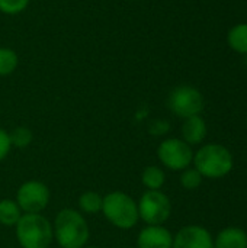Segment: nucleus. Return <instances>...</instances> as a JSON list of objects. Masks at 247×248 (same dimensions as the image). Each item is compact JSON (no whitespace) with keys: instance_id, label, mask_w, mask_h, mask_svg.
Returning <instances> with one entry per match:
<instances>
[{"instance_id":"ddd939ff","label":"nucleus","mask_w":247,"mask_h":248,"mask_svg":"<svg viewBox=\"0 0 247 248\" xmlns=\"http://www.w3.org/2000/svg\"><path fill=\"white\" fill-rule=\"evenodd\" d=\"M23 212L19 208L17 202L13 199H1L0 201V225L6 228L16 227Z\"/></svg>"},{"instance_id":"f03ea898","label":"nucleus","mask_w":247,"mask_h":248,"mask_svg":"<svg viewBox=\"0 0 247 248\" xmlns=\"http://www.w3.org/2000/svg\"><path fill=\"white\" fill-rule=\"evenodd\" d=\"M194 167L204 179L217 180L226 177L234 166L231 151L223 144L210 142L194 153Z\"/></svg>"},{"instance_id":"9b49d317","label":"nucleus","mask_w":247,"mask_h":248,"mask_svg":"<svg viewBox=\"0 0 247 248\" xmlns=\"http://www.w3.org/2000/svg\"><path fill=\"white\" fill-rule=\"evenodd\" d=\"M207 137V124L201 115L186 118L182 125V140L191 147L199 145Z\"/></svg>"},{"instance_id":"0eeeda50","label":"nucleus","mask_w":247,"mask_h":248,"mask_svg":"<svg viewBox=\"0 0 247 248\" xmlns=\"http://www.w3.org/2000/svg\"><path fill=\"white\" fill-rule=\"evenodd\" d=\"M157 157L162 166L172 171H183L194 161V150L182 138H167L157 147Z\"/></svg>"},{"instance_id":"9d476101","label":"nucleus","mask_w":247,"mask_h":248,"mask_svg":"<svg viewBox=\"0 0 247 248\" xmlns=\"http://www.w3.org/2000/svg\"><path fill=\"white\" fill-rule=\"evenodd\" d=\"M173 234L163 225H147L137 237V248H172Z\"/></svg>"},{"instance_id":"f8f14e48","label":"nucleus","mask_w":247,"mask_h":248,"mask_svg":"<svg viewBox=\"0 0 247 248\" xmlns=\"http://www.w3.org/2000/svg\"><path fill=\"white\" fill-rule=\"evenodd\" d=\"M214 248H247V234L237 227H227L214 238Z\"/></svg>"},{"instance_id":"7ed1b4c3","label":"nucleus","mask_w":247,"mask_h":248,"mask_svg":"<svg viewBox=\"0 0 247 248\" xmlns=\"http://www.w3.org/2000/svg\"><path fill=\"white\" fill-rule=\"evenodd\" d=\"M15 232L22 248H48L54 241L52 224L42 214H23Z\"/></svg>"},{"instance_id":"20e7f679","label":"nucleus","mask_w":247,"mask_h":248,"mask_svg":"<svg viewBox=\"0 0 247 248\" xmlns=\"http://www.w3.org/2000/svg\"><path fill=\"white\" fill-rule=\"evenodd\" d=\"M102 214L118 230H131L140 221L137 201L121 190H114L103 196Z\"/></svg>"},{"instance_id":"dca6fc26","label":"nucleus","mask_w":247,"mask_h":248,"mask_svg":"<svg viewBox=\"0 0 247 248\" xmlns=\"http://www.w3.org/2000/svg\"><path fill=\"white\" fill-rule=\"evenodd\" d=\"M227 42L233 51L247 55V23L233 26L227 35Z\"/></svg>"},{"instance_id":"6e6552de","label":"nucleus","mask_w":247,"mask_h":248,"mask_svg":"<svg viewBox=\"0 0 247 248\" xmlns=\"http://www.w3.org/2000/svg\"><path fill=\"white\" fill-rule=\"evenodd\" d=\"M49 189L39 180L22 183L16 192V202L23 214H41L49 203Z\"/></svg>"},{"instance_id":"f257e3e1","label":"nucleus","mask_w":247,"mask_h":248,"mask_svg":"<svg viewBox=\"0 0 247 248\" xmlns=\"http://www.w3.org/2000/svg\"><path fill=\"white\" fill-rule=\"evenodd\" d=\"M54 240L61 248L86 247L90 231L89 225L80 211L64 208L61 209L52 222Z\"/></svg>"},{"instance_id":"4be33fe9","label":"nucleus","mask_w":247,"mask_h":248,"mask_svg":"<svg viewBox=\"0 0 247 248\" xmlns=\"http://www.w3.org/2000/svg\"><path fill=\"white\" fill-rule=\"evenodd\" d=\"M169 129V125L167 122H163V121H156L153 124V128H151V134H156V135H163L166 134Z\"/></svg>"},{"instance_id":"2eb2a0df","label":"nucleus","mask_w":247,"mask_h":248,"mask_svg":"<svg viewBox=\"0 0 247 248\" xmlns=\"http://www.w3.org/2000/svg\"><path fill=\"white\" fill-rule=\"evenodd\" d=\"M79 211L86 215H95L102 212V205H103V196L93 190H87L79 196Z\"/></svg>"},{"instance_id":"5701e85b","label":"nucleus","mask_w":247,"mask_h":248,"mask_svg":"<svg viewBox=\"0 0 247 248\" xmlns=\"http://www.w3.org/2000/svg\"><path fill=\"white\" fill-rule=\"evenodd\" d=\"M83 248H100V247H96V246H89V247H87V246H86V247H83Z\"/></svg>"},{"instance_id":"b1692460","label":"nucleus","mask_w":247,"mask_h":248,"mask_svg":"<svg viewBox=\"0 0 247 248\" xmlns=\"http://www.w3.org/2000/svg\"><path fill=\"white\" fill-rule=\"evenodd\" d=\"M246 128H247V116H246Z\"/></svg>"},{"instance_id":"423d86ee","label":"nucleus","mask_w":247,"mask_h":248,"mask_svg":"<svg viewBox=\"0 0 247 248\" xmlns=\"http://www.w3.org/2000/svg\"><path fill=\"white\" fill-rule=\"evenodd\" d=\"M167 106L172 113L182 119H186L191 116L201 115L205 106V100L202 93L197 87L183 84L175 87L170 92L167 97Z\"/></svg>"},{"instance_id":"f3484780","label":"nucleus","mask_w":247,"mask_h":248,"mask_svg":"<svg viewBox=\"0 0 247 248\" xmlns=\"http://www.w3.org/2000/svg\"><path fill=\"white\" fill-rule=\"evenodd\" d=\"M19 64V57L15 49L0 46V77L10 76Z\"/></svg>"},{"instance_id":"a211bd4d","label":"nucleus","mask_w":247,"mask_h":248,"mask_svg":"<svg viewBox=\"0 0 247 248\" xmlns=\"http://www.w3.org/2000/svg\"><path fill=\"white\" fill-rule=\"evenodd\" d=\"M9 137L12 147L15 148H26L33 140V134L28 126H16L9 132Z\"/></svg>"},{"instance_id":"412c9836","label":"nucleus","mask_w":247,"mask_h":248,"mask_svg":"<svg viewBox=\"0 0 247 248\" xmlns=\"http://www.w3.org/2000/svg\"><path fill=\"white\" fill-rule=\"evenodd\" d=\"M12 150V142L9 132L3 128H0V161H3Z\"/></svg>"},{"instance_id":"39448f33","label":"nucleus","mask_w":247,"mask_h":248,"mask_svg":"<svg viewBox=\"0 0 247 248\" xmlns=\"http://www.w3.org/2000/svg\"><path fill=\"white\" fill-rule=\"evenodd\" d=\"M137 206L140 219L147 225H163L172 215V202L162 190H146Z\"/></svg>"},{"instance_id":"aec40b11","label":"nucleus","mask_w":247,"mask_h":248,"mask_svg":"<svg viewBox=\"0 0 247 248\" xmlns=\"http://www.w3.org/2000/svg\"><path fill=\"white\" fill-rule=\"evenodd\" d=\"M31 0H0V12L3 15L15 16L26 10Z\"/></svg>"},{"instance_id":"6ab92c4d","label":"nucleus","mask_w":247,"mask_h":248,"mask_svg":"<svg viewBox=\"0 0 247 248\" xmlns=\"http://www.w3.org/2000/svg\"><path fill=\"white\" fill-rule=\"evenodd\" d=\"M204 177L195 167H188L181 174V185L186 190H195L202 185Z\"/></svg>"},{"instance_id":"1a4fd4ad","label":"nucleus","mask_w":247,"mask_h":248,"mask_svg":"<svg viewBox=\"0 0 247 248\" xmlns=\"http://www.w3.org/2000/svg\"><path fill=\"white\" fill-rule=\"evenodd\" d=\"M172 248H214V237L201 225H186L173 235Z\"/></svg>"},{"instance_id":"4468645a","label":"nucleus","mask_w":247,"mask_h":248,"mask_svg":"<svg viewBox=\"0 0 247 248\" xmlns=\"http://www.w3.org/2000/svg\"><path fill=\"white\" fill-rule=\"evenodd\" d=\"M141 183L147 190H162L166 183L165 170L159 166H147L141 173Z\"/></svg>"}]
</instances>
